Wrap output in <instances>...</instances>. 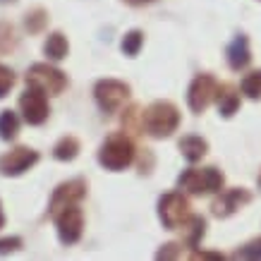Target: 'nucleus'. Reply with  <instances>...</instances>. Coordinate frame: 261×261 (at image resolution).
<instances>
[{
  "mask_svg": "<svg viewBox=\"0 0 261 261\" xmlns=\"http://www.w3.org/2000/svg\"><path fill=\"white\" fill-rule=\"evenodd\" d=\"M5 225V214H3V204H0V228Z\"/></svg>",
  "mask_w": 261,
  "mask_h": 261,
  "instance_id": "nucleus-29",
  "label": "nucleus"
},
{
  "mask_svg": "<svg viewBox=\"0 0 261 261\" xmlns=\"http://www.w3.org/2000/svg\"><path fill=\"white\" fill-rule=\"evenodd\" d=\"M180 151L190 163H197V161H201L206 156L208 144H206V139H201V137L190 135V137H185V139H180Z\"/></svg>",
  "mask_w": 261,
  "mask_h": 261,
  "instance_id": "nucleus-14",
  "label": "nucleus"
},
{
  "mask_svg": "<svg viewBox=\"0 0 261 261\" xmlns=\"http://www.w3.org/2000/svg\"><path fill=\"white\" fill-rule=\"evenodd\" d=\"M19 108L29 125H43L48 120L46 91H41L39 87H27V91L19 96Z\"/></svg>",
  "mask_w": 261,
  "mask_h": 261,
  "instance_id": "nucleus-10",
  "label": "nucleus"
},
{
  "mask_svg": "<svg viewBox=\"0 0 261 261\" xmlns=\"http://www.w3.org/2000/svg\"><path fill=\"white\" fill-rule=\"evenodd\" d=\"M235 259H261V238L247 242L245 247H240L235 252Z\"/></svg>",
  "mask_w": 261,
  "mask_h": 261,
  "instance_id": "nucleus-23",
  "label": "nucleus"
},
{
  "mask_svg": "<svg viewBox=\"0 0 261 261\" xmlns=\"http://www.w3.org/2000/svg\"><path fill=\"white\" fill-rule=\"evenodd\" d=\"M58 225V238L63 245H74L82 238V228H84V214L77 206H70L53 218Z\"/></svg>",
  "mask_w": 261,
  "mask_h": 261,
  "instance_id": "nucleus-11",
  "label": "nucleus"
},
{
  "mask_svg": "<svg viewBox=\"0 0 261 261\" xmlns=\"http://www.w3.org/2000/svg\"><path fill=\"white\" fill-rule=\"evenodd\" d=\"M194 259H223L221 254H206V252H197Z\"/></svg>",
  "mask_w": 261,
  "mask_h": 261,
  "instance_id": "nucleus-28",
  "label": "nucleus"
},
{
  "mask_svg": "<svg viewBox=\"0 0 261 261\" xmlns=\"http://www.w3.org/2000/svg\"><path fill=\"white\" fill-rule=\"evenodd\" d=\"M27 87H39L48 96H58L63 94V89L67 87V77L53 65L36 63L27 72Z\"/></svg>",
  "mask_w": 261,
  "mask_h": 261,
  "instance_id": "nucleus-5",
  "label": "nucleus"
},
{
  "mask_svg": "<svg viewBox=\"0 0 261 261\" xmlns=\"http://www.w3.org/2000/svg\"><path fill=\"white\" fill-rule=\"evenodd\" d=\"M159 218L163 228L177 230L190 221V201L180 192H168L159 201Z\"/></svg>",
  "mask_w": 261,
  "mask_h": 261,
  "instance_id": "nucleus-4",
  "label": "nucleus"
},
{
  "mask_svg": "<svg viewBox=\"0 0 261 261\" xmlns=\"http://www.w3.org/2000/svg\"><path fill=\"white\" fill-rule=\"evenodd\" d=\"M127 3H132V5H142V3H151V0H127Z\"/></svg>",
  "mask_w": 261,
  "mask_h": 261,
  "instance_id": "nucleus-30",
  "label": "nucleus"
},
{
  "mask_svg": "<svg viewBox=\"0 0 261 261\" xmlns=\"http://www.w3.org/2000/svg\"><path fill=\"white\" fill-rule=\"evenodd\" d=\"M19 132V118L12 111H3L0 113V139L3 142H12Z\"/></svg>",
  "mask_w": 261,
  "mask_h": 261,
  "instance_id": "nucleus-17",
  "label": "nucleus"
},
{
  "mask_svg": "<svg viewBox=\"0 0 261 261\" xmlns=\"http://www.w3.org/2000/svg\"><path fill=\"white\" fill-rule=\"evenodd\" d=\"M24 24H27V29L32 34H39L43 29V24H46V12L43 10H32L27 15V19H24Z\"/></svg>",
  "mask_w": 261,
  "mask_h": 261,
  "instance_id": "nucleus-24",
  "label": "nucleus"
},
{
  "mask_svg": "<svg viewBox=\"0 0 261 261\" xmlns=\"http://www.w3.org/2000/svg\"><path fill=\"white\" fill-rule=\"evenodd\" d=\"M252 60V53H249V41H247L245 34L235 36V41L228 46V63L232 70H245Z\"/></svg>",
  "mask_w": 261,
  "mask_h": 261,
  "instance_id": "nucleus-13",
  "label": "nucleus"
},
{
  "mask_svg": "<svg viewBox=\"0 0 261 261\" xmlns=\"http://www.w3.org/2000/svg\"><path fill=\"white\" fill-rule=\"evenodd\" d=\"M180 252V245H166V249L159 252V259H168V256H177Z\"/></svg>",
  "mask_w": 261,
  "mask_h": 261,
  "instance_id": "nucleus-27",
  "label": "nucleus"
},
{
  "mask_svg": "<svg viewBox=\"0 0 261 261\" xmlns=\"http://www.w3.org/2000/svg\"><path fill=\"white\" fill-rule=\"evenodd\" d=\"M142 43H144V34L139 32V29H132V32L122 39V53H125V56H129V58H135L137 53H139Z\"/></svg>",
  "mask_w": 261,
  "mask_h": 261,
  "instance_id": "nucleus-21",
  "label": "nucleus"
},
{
  "mask_svg": "<svg viewBox=\"0 0 261 261\" xmlns=\"http://www.w3.org/2000/svg\"><path fill=\"white\" fill-rule=\"evenodd\" d=\"M135 159V144L129 142L125 135H115L106 139L98 151V163L106 170H122Z\"/></svg>",
  "mask_w": 261,
  "mask_h": 261,
  "instance_id": "nucleus-2",
  "label": "nucleus"
},
{
  "mask_svg": "<svg viewBox=\"0 0 261 261\" xmlns=\"http://www.w3.org/2000/svg\"><path fill=\"white\" fill-rule=\"evenodd\" d=\"M94 96L103 113H115L129 98V87L118 80H101L94 89Z\"/></svg>",
  "mask_w": 261,
  "mask_h": 261,
  "instance_id": "nucleus-7",
  "label": "nucleus"
},
{
  "mask_svg": "<svg viewBox=\"0 0 261 261\" xmlns=\"http://www.w3.org/2000/svg\"><path fill=\"white\" fill-rule=\"evenodd\" d=\"M218 82L211 77V74H199L194 77V82L190 84V91H187V103L194 113H204L214 98H218Z\"/></svg>",
  "mask_w": 261,
  "mask_h": 261,
  "instance_id": "nucleus-8",
  "label": "nucleus"
},
{
  "mask_svg": "<svg viewBox=\"0 0 261 261\" xmlns=\"http://www.w3.org/2000/svg\"><path fill=\"white\" fill-rule=\"evenodd\" d=\"M185 228V232H187V242H190L192 247H197L199 242H201V238H204L206 232V221L201 218V216H190V221L182 225Z\"/></svg>",
  "mask_w": 261,
  "mask_h": 261,
  "instance_id": "nucleus-18",
  "label": "nucleus"
},
{
  "mask_svg": "<svg viewBox=\"0 0 261 261\" xmlns=\"http://www.w3.org/2000/svg\"><path fill=\"white\" fill-rule=\"evenodd\" d=\"M0 3H15V0H0Z\"/></svg>",
  "mask_w": 261,
  "mask_h": 261,
  "instance_id": "nucleus-31",
  "label": "nucleus"
},
{
  "mask_svg": "<svg viewBox=\"0 0 261 261\" xmlns=\"http://www.w3.org/2000/svg\"><path fill=\"white\" fill-rule=\"evenodd\" d=\"M67 50H70L67 39H65L60 32H53L46 39V43H43V53H46L50 60H63V58H67Z\"/></svg>",
  "mask_w": 261,
  "mask_h": 261,
  "instance_id": "nucleus-15",
  "label": "nucleus"
},
{
  "mask_svg": "<svg viewBox=\"0 0 261 261\" xmlns=\"http://www.w3.org/2000/svg\"><path fill=\"white\" fill-rule=\"evenodd\" d=\"M242 94L247 98H261V70L252 72V74H247L245 80H242Z\"/></svg>",
  "mask_w": 261,
  "mask_h": 261,
  "instance_id": "nucleus-20",
  "label": "nucleus"
},
{
  "mask_svg": "<svg viewBox=\"0 0 261 261\" xmlns=\"http://www.w3.org/2000/svg\"><path fill=\"white\" fill-rule=\"evenodd\" d=\"M39 163V153L29 146H17V149L8 151L0 156V175L5 177H17V175L27 173L29 168Z\"/></svg>",
  "mask_w": 261,
  "mask_h": 261,
  "instance_id": "nucleus-9",
  "label": "nucleus"
},
{
  "mask_svg": "<svg viewBox=\"0 0 261 261\" xmlns=\"http://www.w3.org/2000/svg\"><path fill=\"white\" fill-rule=\"evenodd\" d=\"M15 46H17V39H15L12 24L0 22V53H8L10 48H15Z\"/></svg>",
  "mask_w": 261,
  "mask_h": 261,
  "instance_id": "nucleus-22",
  "label": "nucleus"
},
{
  "mask_svg": "<svg viewBox=\"0 0 261 261\" xmlns=\"http://www.w3.org/2000/svg\"><path fill=\"white\" fill-rule=\"evenodd\" d=\"M142 125L151 137L166 139V137L173 135L175 129H177V125H180V111H177L170 101H156L144 111Z\"/></svg>",
  "mask_w": 261,
  "mask_h": 261,
  "instance_id": "nucleus-1",
  "label": "nucleus"
},
{
  "mask_svg": "<svg viewBox=\"0 0 261 261\" xmlns=\"http://www.w3.org/2000/svg\"><path fill=\"white\" fill-rule=\"evenodd\" d=\"M240 108V96L232 91L230 87H221L218 89V113L223 118H232Z\"/></svg>",
  "mask_w": 261,
  "mask_h": 261,
  "instance_id": "nucleus-16",
  "label": "nucleus"
},
{
  "mask_svg": "<svg viewBox=\"0 0 261 261\" xmlns=\"http://www.w3.org/2000/svg\"><path fill=\"white\" fill-rule=\"evenodd\" d=\"M223 182L225 177L216 168H201V170L190 168L180 175L177 185H180V190H187L190 194H214V192H221Z\"/></svg>",
  "mask_w": 261,
  "mask_h": 261,
  "instance_id": "nucleus-3",
  "label": "nucleus"
},
{
  "mask_svg": "<svg viewBox=\"0 0 261 261\" xmlns=\"http://www.w3.org/2000/svg\"><path fill=\"white\" fill-rule=\"evenodd\" d=\"M19 247H22V238H17V235H12V238H0V254L17 252Z\"/></svg>",
  "mask_w": 261,
  "mask_h": 261,
  "instance_id": "nucleus-26",
  "label": "nucleus"
},
{
  "mask_svg": "<svg viewBox=\"0 0 261 261\" xmlns=\"http://www.w3.org/2000/svg\"><path fill=\"white\" fill-rule=\"evenodd\" d=\"M87 194V182L84 180H70L58 185L53 197H50V204H48V216L56 218L60 211L70 208V206H77Z\"/></svg>",
  "mask_w": 261,
  "mask_h": 261,
  "instance_id": "nucleus-6",
  "label": "nucleus"
},
{
  "mask_svg": "<svg viewBox=\"0 0 261 261\" xmlns=\"http://www.w3.org/2000/svg\"><path fill=\"white\" fill-rule=\"evenodd\" d=\"M252 201V194L247 190H242V187H238V190H228L223 192L221 197L214 201V216H218V218H228V216H232L235 211H240L245 204H249Z\"/></svg>",
  "mask_w": 261,
  "mask_h": 261,
  "instance_id": "nucleus-12",
  "label": "nucleus"
},
{
  "mask_svg": "<svg viewBox=\"0 0 261 261\" xmlns=\"http://www.w3.org/2000/svg\"><path fill=\"white\" fill-rule=\"evenodd\" d=\"M12 87H15V72L0 63V98H5Z\"/></svg>",
  "mask_w": 261,
  "mask_h": 261,
  "instance_id": "nucleus-25",
  "label": "nucleus"
},
{
  "mask_svg": "<svg viewBox=\"0 0 261 261\" xmlns=\"http://www.w3.org/2000/svg\"><path fill=\"white\" fill-rule=\"evenodd\" d=\"M77 153H80V142H77L74 137H63V139L56 144V149H53V156H56L58 161H72Z\"/></svg>",
  "mask_w": 261,
  "mask_h": 261,
  "instance_id": "nucleus-19",
  "label": "nucleus"
}]
</instances>
